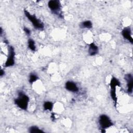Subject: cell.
Wrapping results in <instances>:
<instances>
[{
    "mask_svg": "<svg viewBox=\"0 0 133 133\" xmlns=\"http://www.w3.org/2000/svg\"><path fill=\"white\" fill-rule=\"evenodd\" d=\"M29 101V97L22 91L18 92V97L15 99V103L21 109L26 110Z\"/></svg>",
    "mask_w": 133,
    "mask_h": 133,
    "instance_id": "6da1fadb",
    "label": "cell"
},
{
    "mask_svg": "<svg viewBox=\"0 0 133 133\" xmlns=\"http://www.w3.org/2000/svg\"><path fill=\"white\" fill-rule=\"evenodd\" d=\"M24 12L26 18L31 21L34 27L38 30H43L44 28V25L43 23L37 19L34 15H31L29 11L26 10H24Z\"/></svg>",
    "mask_w": 133,
    "mask_h": 133,
    "instance_id": "7a4b0ae2",
    "label": "cell"
},
{
    "mask_svg": "<svg viewBox=\"0 0 133 133\" xmlns=\"http://www.w3.org/2000/svg\"><path fill=\"white\" fill-rule=\"evenodd\" d=\"M99 124L102 129H105L112 126L113 123L109 116L105 114H102L99 118Z\"/></svg>",
    "mask_w": 133,
    "mask_h": 133,
    "instance_id": "3957f363",
    "label": "cell"
},
{
    "mask_svg": "<svg viewBox=\"0 0 133 133\" xmlns=\"http://www.w3.org/2000/svg\"><path fill=\"white\" fill-rule=\"evenodd\" d=\"M15 51L13 47L10 46L9 48V54L7 60L5 62V66L6 67H9L13 66L15 64Z\"/></svg>",
    "mask_w": 133,
    "mask_h": 133,
    "instance_id": "277c9868",
    "label": "cell"
},
{
    "mask_svg": "<svg viewBox=\"0 0 133 133\" xmlns=\"http://www.w3.org/2000/svg\"><path fill=\"white\" fill-rule=\"evenodd\" d=\"M48 6L49 8L54 12H58L61 9V4L59 1L51 0L48 2Z\"/></svg>",
    "mask_w": 133,
    "mask_h": 133,
    "instance_id": "5b68a950",
    "label": "cell"
},
{
    "mask_svg": "<svg viewBox=\"0 0 133 133\" xmlns=\"http://www.w3.org/2000/svg\"><path fill=\"white\" fill-rule=\"evenodd\" d=\"M125 78L127 81V92L129 94H131L132 91V87H133V78L132 76L130 74L126 75Z\"/></svg>",
    "mask_w": 133,
    "mask_h": 133,
    "instance_id": "8992f818",
    "label": "cell"
},
{
    "mask_svg": "<svg viewBox=\"0 0 133 133\" xmlns=\"http://www.w3.org/2000/svg\"><path fill=\"white\" fill-rule=\"evenodd\" d=\"M65 88L71 92H76L78 91V88L76 84L72 81H68L66 82L65 85Z\"/></svg>",
    "mask_w": 133,
    "mask_h": 133,
    "instance_id": "52a82bcc",
    "label": "cell"
},
{
    "mask_svg": "<svg viewBox=\"0 0 133 133\" xmlns=\"http://www.w3.org/2000/svg\"><path fill=\"white\" fill-rule=\"evenodd\" d=\"M122 34L124 38L130 42L131 43H132L133 39L131 34V30L129 28H124L122 31Z\"/></svg>",
    "mask_w": 133,
    "mask_h": 133,
    "instance_id": "ba28073f",
    "label": "cell"
},
{
    "mask_svg": "<svg viewBox=\"0 0 133 133\" xmlns=\"http://www.w3.org/2000/svg\"><path fill=\"white\" fill-rule=\"evenodd\" d=\"M98 52V47L94 43L90 44L88 48V54L90 56H94Z\"/></svg>",
    "mask_w": 133,
    "mask_h": 133,
    "instance_id": "9c48e42d",
    "label": "cell"
},
{
    "mask_svg": "<svg viewBox=\"0 0 133 133\" xmlns=\"http://www.w3.org/2000/svg\"><path fill=\"white\" fill-rule=\"evenodd\" d=\"M110 86L111 89H116L117 86H120V82L116 77H113L111 79Z\"/></svg>",
    "mask_w": 133,
    "mask_h": 133,
    "instance_id": "30bf717a",
    "label": "cell"
},
{
    "mask_svg": "<svg viewBox=\"0 0 133 133\" xmlns=\"http://www.w3.org/2000/svg\"><path fill=\"white\" fill-rule=\"evenodd\" d=\"M54 104L50 101H46L44 102L43 104V107L45 110L48 111H51L53 108Z\"/></svg>",
    "mask_w": 133,
    "mask_h": 133,
    "instance_id": "8fae6325",
    "label": "cell"
},
{
    "mask_svg": "<svg viewBox=\"0 0 133 133\" xmlns=\"http://www.w3.org/2000/svg\"><path fill=\"white\" fill-rule=\"evenodd\" d=\"M81 26L83 28H86V29H90L92 28V22L89 20H86L84 22H83L81 23Z\"/></svg>",
    "mask_w": 133,
    "mask_h": 133,
    "instance_id": "7c38bea8",
    "label": "cell"
},
{
    "mask_svg": "<svg viewBox=\"0 0 133 133\" xmlns=\"http://www.w3.org/2000/svg\"><path fill=\"white\" fill-rule=\"evenodd\" d=\"M29 132L31 133H39V132H44L42 130H41L38 127L35 126H33L30 127Z\"/></svg>",
    "mask_w": 133,
    "mask_h": 133,
    "instance_id": "4fadbf2b",
    "label": "cell"
},
{
    "mask_svg": "<svg viewBox=\"0 0 133 133\" xmlns=\"http://www.w3.org/2000/svg\"><path fill=\"white\" fill-rule=\"evenodd\" d=\"M28 45L29 48L32 51H35L36 49V46L34 40L32 39H29L28 42Z\"/></svg>",
    "mask_w": 133,
    "mask_h": 133,
    "instance_id": "5bb4252c",
    "label": "cell"
},
{
    "mask_svg": "<svg viewBox=\"0 0 133 133\" xmlns=\"http://www.w3.org/2000/svg\"><path fill=\"white\" fill-rule=\"evenodd\" d=\"M38 79V77L37 76V75L36 74H35L34 73H31L30 74V76H29V82L31 83L32 84L33 83H34L35 82H36L37 80Z\"/></svg>",
    "mask_w": 133,
    "mask_h": 133,
    "instance_id": "9a60e30c",
    "label": "cell"
},
{
    "mask_svg": "<svg viewBox=\"0 0 133 133\" xmlns=\"http://www.w3.org/2000/svg\"><path fill=\"white\" fill-rule=\"evenodd\" d=\"M23 30H24V31L25 32V34H26V35H30V34H31V31H30L28 28H26V27H24Z\"/></svg>",
    "mask_w": 133,
    "mask_h": 133,
    "instance_id": "2e32d148",
    "label": "cell"
},
{
    "mask_svg": "<svg viewBox=\"0 0 133 133\" xmlns=\"http://www.w3.org/2000/svg\"><path fill=\"white\" fill-rule=\"evenodd\" d=\"M0 75H1V76H3V75H4V72L3 71V70H1V74H0Z\"/></svg>",
    "mask_w": 133,
    "mask_h": 133,
    "instance_id": "e0dca14e",
    "label": "cell"
},
{
    "mask_svg": "<svg viewBox=\"0 0 133 133\" xmlns=\"http://www.w3.org/2000/svg\"><path fill=\"white\" fill-rule=\"evenodd\" d=\"M51 118H52V120H54L55 119V115H54V113H52V114H51Z\"/></svg>",
    "mask_w": 133,
    "mask_h": 133,
    "instance_id": "ac0fdd59",
    "label": "cell"
}]
</instances>
